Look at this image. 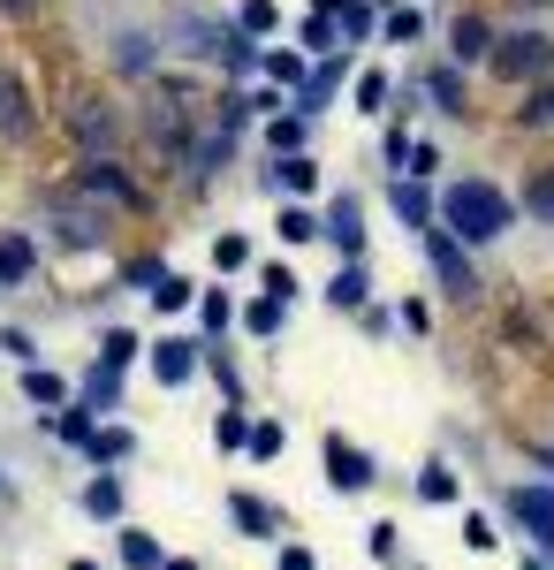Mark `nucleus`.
<instances>
[{"label": "nucleus", "mask_w": 554, "mask_h": 570, "mask_svg": "<svg viewBox=\"0 0 554 570\" xmlns=\"http://www.w3.org/2000/svg\"><path fill=\"white\" fill-rule=\"evenodd\" d=\"M441 228H448L456 244H494V236L510 228V198H502L494 183H448V198H441Z\"/></svg>", "instance_id": "nucleus-1"}, {"label": "nucleus", "mask_w": 554, "mask_h": 570, "mask_svg": "<svg viewBox=\"0 0 554 570\" xmlns=\"http://www.w3.org/2000/svg\"><path fill=\"white\" fill-rule=\"evenodd\" d=\"M486 69L510 77V85H547V77H554V39H547V31H510V39L494 46Z\"/></svg>", "instance_id": "nucleus-2"}, {"label": "nucleus", "mask_w": 554, "mask_h": 570, "mask_svg": "<svg viewBox=\"0 0 554 570\" xmlns=\"http://www.w3.org/2000/svg\"><path fill=\"white\" fill-rule=\"evenodd\" d=\"M69 198H91V206H137L145 190H137V176H129L122 160L99 153V160H85V168L69 176Z\"/></svg>", "instance_id": "nucleus-3"}, {"label": "nucleus", "mask_w": 554, "mask_h": 570, "mask_svg": "<svg viewBox=\"0 0 554 570\" xmlns=\"http://www.w3.org/2000/svg\"><path fill=\"white\" fill-rule=\"evenodd\" d=\"M426 259H433V274H441V289L448 297H478V274H471V259H464V244L448 236V228H426Z\"/></svg>", "instance_id": "nucleus-4"}, {"label": "nucleus", "mask_w": 554, "mask_h": 570, "mask_svg": "<svg viewBox=\"0 0 554 570\" xmlns=\"http://www.w3.org/2000/svg\"><path fill=\"white\" fill-rule=\"evenodd\" d=\"M510 518L540 540V556H554V487H510Z\"/></svg>", "instance_id": "nucleus-5"}, {"label": "nucleus", "mask_w": 554, "mask_h": 570, "mask_svg": "<svg viewBox=\"0 0 554 570\" xmlns=\"http://www.w3.org/2000/svg\"><path fill=\"white\" fill-rule=\"evenodd\" d=\"M319 220H327V244H335L342 259H357V252H365V206H357V190H342Z\"/></svg>", "instance_id": "nucleus-6"}, {"label": "nucleus", "mask_w": 554, "mask_h": 570, "mask_svg": "<svg viewBox=\"0 0 554 570\" xmlns=\"http://www.w3.org/2000/svg\"><path fill=\"white\" fill-rule=\"evenodd\" d=\"M198 365H206V343H190V335H160V343H152V373H160L168 389H182Z\"/></svg>", "instance_id": "nucleus-7"}, {"label": "nucleus", "mask_w": 554, "mask_h": 570, "mask_svg": "<svg viewBox=\"0 0 554 570\" xmlns=\"http://www.w3.org/2000/svg\"><path fill=\"white\" fill-rule=\"evenodd\" d=\"M327 480H335L342 494H365V487H373V456H365V449H349L342 434H327Z\"/></svg>", "instance_id": "nucleus-8"}, {"label": "nucleus", "mask_w": 554, "mask_h": 570, "mask_svg": "<svg viewBox=\"0 0 554 570\" xmlns=\"http://www.w3.org/2000/svg\"><path fill=\"white\" fill-rule=\"evenodd\" d=\"M31 130H39V115H31V91H23V77H8V69H0V137H16V145H23Z\"/></svg>", "instance_id": "nucleus-9"}, {"label": "nucleus", "mask_w": 554, "mask_h": 570, "mask_svg": "<svg viewBox=\"0 0 554 570\" xmlns=\"http://www.w3.org/2000/svg\"><path fill=\"white\" fill-rule=\"evenodd\" d=\"M69 130L85 137L91 160H99V145H115V107H107V99H77V107H69Z\"/></svg>", "instance_id": "nucleus-10"}, {"label": "nucleus", "mask_w": 554, "mask_h": 570, "mask_svg": "<svg viewBox=\"0 0 554 570\" xmlns=\"http://www.w3.org/2000/svg\"><path fill=\"white\" fill-rule=\"evenodd\" d=\"M228 518L251 532V540H274V532H281V510H274V502H258V494H228Z\"/></svg>", "instance_id": "nucleus-11"}, {"label": "nucleus", "mask_w": 554, "mask_h": 570, "mask_svg": "<svg viewBox=\"0 0 554 570\" xmlns=\"http://www.w3.org/2000/svg\"><path fill=\"white\" fill-rule=\"evenodd\" d=\"M494 23L486 16H456V61H494Z\"/></svg>", "instance_id": "nucleus-12"}, {"label": "nucleus", "mask_w": 554, "mask_h": 570, "mask_svg": "<svg viewBox=\"0 0 554 570\" xmlns=\"http://www.w3.org/2000/svg\"><path fill=\"white\" fill-rule=\"evenodd\" d=\"M274 236H281L289 252H304V244H319V236H327V220H319V214H304V206H281V220H274Z\"/></svg>", "instance_id": "nucleus-13"}, {"label": "nucleus", "mask_w": 554, "mask_h": 570, "mask_svg": "<svg viewBox=\"0 0 554 570\" xmlns=\"http://www.w3.org/2000/svg\"><path fill=\"white\" fill-rule=\"evenodd\" d=\"M31 266H39V252H31V236H16V228H8V236H0V289H16V282H23Z\"/></svg>", "instance_id": "nucleus-14"}, {"label": "nucleus", "mask_w": 554, "mask_h": 570, "mask_svg": "<svg viewBox=\"0 0 554 570\" xmlns=\"http://www.w3.org/2000/svg\"><path fill=\"white\" fill-rule=\"evenodd\" d=\"M266 183H274V190H289V198H311V190H319V168H311V160H274V168H266Z\"/></svg>", "instance_id": "nucleus-15"}, {"label": "nucleus", "mask_w": 554, "mask_h": 570, "mask_svg": "<svg viewBox=\"0 0 554 570\" xmlns=\"http://www.w3.org/2000/svg\"><path fill=\"white\" fill-rule=\"evenodd\" d=\"M115 403H122V365H107V357H99V365H91V381H85V411H115Z\"/></svg>", "instance_id": "nucleus-16"}, {"label": "nucleus", "mask_w": 554, "mask_h": 570, "mask_svg": "<svg viewBox=\"0 0 554 570\" xmlns=\"http://www.w3.org/2000/svg\"><path fill=\"white\" fill-rule=\"evenodd\" d=\"M85 510L99 518V525H115V518H122V480H115V472H99V480L85 487Z\"/></svg>", "instance_id": "nucleus-17"}, {"label": "nucleus", "mask_w": 554, "mask_h": 570, "mask_svg": "<svg viewBox=\"0 0 554 570\" xmlns=\"http://www.w3.org/2000/svg\"><path fill=\"white\" fill-rule=\"evenodd\" d=\"M395 214H403L410 228H418V236H426V228H433V198H426V190H418L410 176H403V183H395Z\"/></svg>", "instance_id": "nucleus-18"}, {"label": "nucleus", "mask_w": 554, "mask_h": 570, "mask_svg": "<svg viewBox=\"0 0 554 570\" xmlns=\"http://www.w3.org/2000/svg\"><path fill=\"white\" fill-rule=\"evenodd\" d=\"M152 305L168 312V320H175V312H190V305H198V282H190V274H160V289H152Z\"/></svg>", "instance_id": "nucleus-19"}, {"label": "nucleus", "mask_w": 554, "mask_h": 570, "mask_svg": "<svg viewBox=\"0 0 554 570\" xmlns=\"http://www.w3.org/2000/svg\"><path fill=\"white\" fill-rule=\"evenodd\" d=\"M304 137H311V130H304V115H274V122H266V145H274L281 160H297Z\"/></svg>", "instance_id": "nucleus-20"}, {"label": "nucleus", "mask_w": 554, "mask_h": 570, "mask_svg": "<svg viewBox=\"0 0 554 570\" xmlns=\"http://www.w3.org/2000/svg\"><path fill=\"white\" fill-rule=\"evenodd\" d=\"M365 289H373V282H365V259H349V266L335 274V282H327V297H335L342 312H349V305H365Z\"/></svg>", "instance_id": "nucleus-21"}, {"label": "nucleus", "mask_w": 554, "mask_h": 570, "mask_svg": "<svg viewBox=\"0 0 554 570\" xmlns=\"http://www.w3.org/2000/svg\"><path fill=\"white\" fill-rule=\"evenodd\" d=\"M61 244H69V252H91V244H107V220H99V214H69V220H61Z\"/></svg>", "instance_id": "nucleus-22"}, {"label": "nucleus", "mask_w": 554, "mask_h": 570, "mask_svg": "<svg viewBox=\"0 0 554 570\" xmlns=\"http://www.w3.org/2000/svg\"><path fill=\"white\" fill-rule=\"evenodd\" d=\"M516 122H524V130H547V122H554V77H547V85H532V91H524Z\"/></svg>", "instance_id": "nucleus-23"}, {"label": "nucleus", "mask_w": 554, "mask_h": 570, "mask_svg": "<svg viewBox=\"0 0 554 570\" xmlns=\"http://www.w3.org/2000/svg\"><path fill=\"white\" fill-rule=\"evenodd\" d=\"M152 137H160V145H182V137H190V115H182V99H160V107H152Z\"/></svg>", "instance_id": "nucleus-24"}, {"label": "nucleus", "mask_w": 554, "mask_h": 570, "mask_svg": "<svg viewBox=\"0 0 554 570\" xmlns=\"http://www.w3.org/2000/svg\"><path fill=\"white\" fill-rule=\"evenodd\" d=\"M524 206H532L540 220H554V160H547V168H532V176H524Z\"/></svg>", "instance_id": "nucleus-25"}, {"label": "nucleus", "mask_w": 554, "mask_h": 570, "mask_svg": "<svg viewBox=\"0 0 554 570\" xmlns=\"http://www.w3.org/2000/svg\"><path fill=\"white\" fill-rule=\"evenodd\" d=\"M122 563L129 570H160L168 556H160V540H152V532H122Z\"/></svg>", "instance_id": "nucleus-26"}, {"label": "nucleus", "mask_w": 554, "mask_h": 570, "mask_svg": "<svg viewBox=\"0 0 554 570\" xmlns=\"http://www.w3.org/2000/svg\"><path fill=\"white\" fill-rule=\"evenodd\" d=\"M23 395H31V403H61L69 381H61V373H46V365H23Z\"/></svg>", "instance_id": "nucleus-27"}, {"label": "nucleus", "mask_w": 554, "mask_h": 570, "mask_svg": "<svg viewBox=\"0 0 554 570\" xmlns=\"http://www.w3.org/2000/svg\"><path fill=\"white\" fill-rule=\"evenodd\" d=\"M214 441H220V449H251V419L228 403V411H220V426H214Z\"/></svg>", "instance_id": "nucleus-28"}, {"label": "nucleus", "mask_w": 554, "mask_h": 570, "mask_svg": "<svg viewBox=\"0 0 554 570\" xmlns=\"http://www.w3.org/2000/svg\"><path fill=\"white\" fill-rule=\"evenodd\" d=\"M335 85H342V61L311 69V77H304V107H327V99H335Z\"/></svg>", "instance_id": "nucleus-29"}, {"label": "nucleus", "mask_w": 554, "mask_h": 570, "mask_svg": "<svg viewBox=\"0 0 554 570\" xmlns=\"http://www.w3.org/2000/svg\"><path fill=\"white\" fill-rule=\"evenodd\" d=\"M214 266L220 274H244V266H251V244H244V236H214Z\"/></svg>", "instance_id": "nucleus-30"}, {"label": "nucleus", "mask_w": 554, "mask_h": 570, "mask_svg": "<svg viewBox=\"0 0 554 570\" xmlns=\"http://www.w3.org/2000/svg\"><path fill=\"white\" fill-rule=\"evenodd\" d=\"M129 449H137V441H129L122 426H99V434H91V456H99V464H115V456H129Z\"/></svg>", "instance_id": "nucleus-31"}, {"label": "nucleus", "mask_w": 554, "mask_h": 570, "mask_svg": "<svg viewBox=\"0 0 554 570\" xmlns=\"http://www.w3.org/2000/svg\"><path fill=\"white\" fill-rule=\"evenodd\" d=\"M244 327H251V335H281V305H274V297L244 305Z\"/></svg>", "instance_id": "nucleus-32"}, {"label": "nucleus", "mask_w": 554, "mask_h": 570, "mask_svg": "<svg viewBox=\"0 0 554 570\" xmlns=\"http://www.w3.org/2000/svg\"><path fill=\"white\" fill-rule=\"evenodd\" d=\"M53 434H61V441H85V449H91V434H99V426H91V411L77 403V411H61V419H53Z\"/></svg>", "instance_id": "nucleus-33"}, {"label": "nucleus", "mask_w": 554, "mask_h": 570, "mask_svg": "<svg viewBox=\"0 0 554 570\" xmlns=\"http://www.w3.org/2000/svg\"><path fill=\"white\" fill-rule=\"evenodd\" d=\"M266 77H274V85H304L311 69H304V53H266Z\"/></svg>", "instance_id": "nucleus-34"}, {"label": "nucleus", "mask_w": 554, "mask_h": 570, "mask_svg": "<svg viewBox=\"0 0 554 570\" xmlns=\"http://www.w3.org/2000/svg\"><path fill=\"white\" fill-rule=\"evenodd\" d=\"M236 23H244V39L274 31V0H244V8H236Z\"/></svg>", "instance_id": "nucleus-35"}, {"label": "nucleus", "mask_w": 554, "mask_h": 570, "mask_svg": "<svg viewBox=\"0 0 554 570\" xmlns=\"http://www.w3.org/2000/svg\"><path fill=\"white\" fill-rule=\"evenodd\" d=\"M380 99H387V77L365 69V77H357V115H380Z\"/></svg>", "instance_id": "nucleus-36"}, {"label": "nucleus", "mask_w": 554, "mask_h": 570, "mask_svg": "<svg viewBox=\"0 0 554 570\" xmlns=\"http://www.w3.org/2000/svg\"><path fill=\"white\" fill-rule=\"evenodd\" d=\"M115 61H122V69H152V39H145V31H129V39L115 46Z\"/></svg>", "instance_id": "nucleus-37"}, {"label": "nucleus", "mask_w": 554, "mask_h": 570, "mask_svg": "<svg viewBox=\"0 0 554 570\" xmlns=\"http://www.w3.org/2000/svg\"><path fill=\"white\" fill-rule=\"evenodd\" d=\"M418 494H426V502H456V472H448V464H433L426 480H418Z\"/></svg>", "instance_id": "nucleus-38"}, {"label": "nucleus", "mask_w": 554, "mask_h": 570, "mask_svg": "<svg viewBox=\"0 0 554 570\" xmlns=\"http://www.w3.org/2000/svg\"><path fill=\"white\" fill-rule=\"evenodd\" d=\"M387 39H395V46L426 39V16H410V8H395V16H387Z\"/></svg>", "instance_id": "nucleus-39"}, {"label": "nucleus", "mask_w": 554, "mask_h": 570, "mask_svg": "<svg viewBox=\"0 0 554 570\" xmlns=\"http://www.w3.org/2000/svg\"><path fill=\"white\" fill-rule=\"evenodd\" d=\"M433 99H441V115H464V77H456V69L433 77Z\"/></svg>", "instance_id": "nucleus-40"}, {"label": "nucleus", "mask_w": 554, "mask_h": 570, "mask_svg": "<svg viewBox=\"0 0 554 570\" xmlns=\"http://www.w3.org/2000/svg\"><path fill=\"white\" fill-rule=\"evenodd\" d=\"M258 282H266V297H274V305H289V297H297V274H289V266H266Z\"/></svg>", "instance_id": "nucleus-41"}, {"label": "nucleus", "mask_w": 554, "mask_h": 570, "mask_svg": "<svg viewBox=\"0 0 554 570\" xmlns=\"http://www.w3.org/2000/svg\"><path fill=\"white\" fill-rule=\"evenodd\" d=\"M145 351V343H137V335H122V327H115V335H107V343H99V357H107V365H129V357Z\"/></svg>", "instance_id": "nucleus-42"}, {"label": "nucleus", "mask_w": 554, "mask_h": 570, "mask_svg": "<svg viewBox=\"0 0 554 570\" xmlns=\"http://www.w3.org/2000/svg\"><path fill=\"white\" fill-rule=\"evenodd\" d=\"M198 320H206V327H228V320H236V305H228L220 289H206V297H198Z\"/></svg>", "instance_id": "nucleus-43"}, {"label": "nucleus", "mask_w": 554, "mask_h": 570, "mask_svg": "<svg viewBox=\"0 0 554 570\" xmlns=\"http://www.w3.org/2000/svg\"><path fill=\"white\" fill-rule=\"evenodd\" d=\"M220 61H228V69H251L258 46H251V39H228V46H220Z\"/></svg>", "instance_id": "nucleus-44"}, {"label": "nucleus", "mask_w": 554, "mask_h": 570, "mask_svg": "<svg viewBox=\"0 0 554 570\" xmlns=\"http://www.w3.org/2000/svg\"><path fill=\"white\" fill-rule=\"evenodd\" d=\"M464 540H471V548H478V556H486V548H494V525H486V518L471 510V518H464Z\"/></svg>", "instance_id": "nucleus-45"}, {"label": "nucleus", "mask_w": 554, "mask_h": 570, "mask_svg": "<svg viewBox=\"0 0 554 570\" xmlns=\"http://www.w3.org/2000/svg\"><path fill=\"white\" fill-rule=\"evenodd\" d=\"M342 31L349 39H373V8H342Z\"/></svg>", "instance_id": "nucleus-46"}, {"label": "nucleus", "mask_w": 554, "mask_h": 570, "mask_svg": "<svg viewBox=\"0 0 554 570\" xmlns=\"http://www.w3.org/2000/svg\"><path fill=\"white\" fill-rule=\"evenodd\" d=\"M251 456H281V426H251Z\"/></svg>", "instance_id": "nucleus-47"}, {"label": "nucleus", "mask_w": 554, "mask_h": 570, "mask_svg": "<svg viewBox=\"0 0 554 570\" xmlns=\"http://www.w3.org/2000/svg\"><path fill=\"white\" fill-rule=\"evenodd\" d=\"M274 570H319V563H311V548H281V556H274Z\"/></svg>", "instance_id": "nucleus-48"}, {"label": "nucleus", "mask_w": 554, "mask_h": 570, "mask_svg": "<svg viewBox=\"0 0 554 570\" xmlns=\"http://www.w3.org/2000/svg\"><path fill=\"white\" fill-rule=\"evenodd\" d=\"M23 8H31V0H0V16H23Z\"/></svg>", "instance_id": "nucleus-49"}, {"label": "nucleus", "mask_w": 554, "mask_h": 570, "mask_svg": "<svg viewBox=\"0 0 554 570\" xmlns=\"http://www.w3.org/2000/svg\"><path fill=\"white\" fill-rule=\"evenodd\" d=\"M524 570H547V556H540V548H532V556H524Z\"/></svg>", "instance_id": "nucleus-50"}, {"label": "nucleus", "mask_w": 554, "mask_h": 570, "mask_svg": "<svg viewBox=\"0 0 554 570\" xmlns=\"http://www.w3.org/2000/svg\"><path fill=\"white\" fill-rule=\"evenodd\" d=\"M160 570H198V563H190V556H175V563H160Z\"/></svg>", "instance_id": "nucleus-51"}, {"label": "nucleus", "mask_w": 554, "mask_h": 570, "mask_svg": "<svg viewBox=\"0 0 554 570\" xmlns=\"http://www.w3.org/2000/svg\"><path fill=\"white\" fill-rule=\"evenodd\" d=\"M319 8H335V0H319Z\"/></svg>", "instance_id": "nucleus-52"}, {"label": "nucleus", "mask_w": 554, "mask_h": 570, "mask_svg": "<svg viewBox=\"0 0 554 570\" xmlns=\"http://www.w3.org/2000/svg\"><path fill=\"white\" fill-rule=\"evenodd\" d=\"M0 494H8V480H0Z\"/></svg>", "instance_id": "nucleus-53"}]
</instances>
